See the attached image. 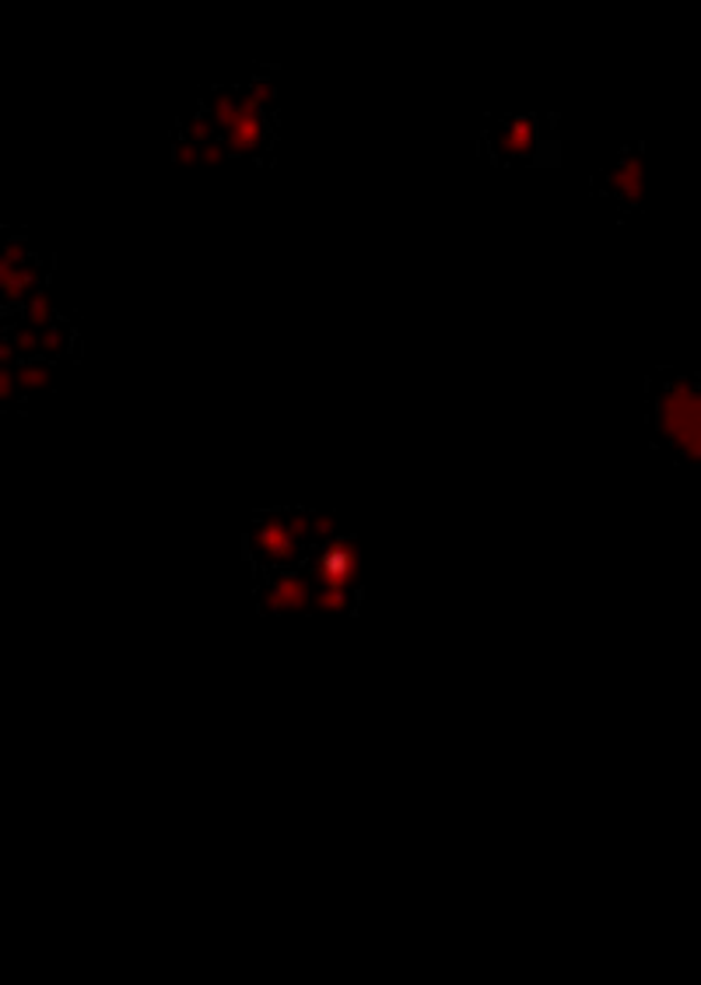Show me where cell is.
Returning a JSON list of instances; mask_svg holds the SVG:
<instances>
[{"label": "cell", "instance_id": "14", "mask_svg": "<svg viewBox=\"0 0 701 985\" xmlns=\"http://www.w3.org/2000/svg\"><path fill=\"white\" fill-rule=\"evenodd\" d=\"M285 526H288L292 541H295L298 547H309V544H312V533H309V512H306V509H292V512H285Z\"/></svg>", "mask_w": 701, "mask_h": 985}, {"label": "cell", "instance_id": "20", "mask_svg": "<svg viewBox=\"0 0 701 985\" xmlns=\"http://www.w3.org/2000/svg\"><path fill=\"white\" fill-rule=\"evenodd\" d=\"M4 347H8V330L0 327V351H4Z\"/></svg>", "mask_w": 701, "mask_h": 985}, {"label": "cell", "instance_id": "9", "mask_svg": "<svg viewBox=\"0 0 701 985\" xmlns=\"http://www.w3.org/2000/svg\"><path fill=\"white\" fill-rule=\"evenodd\" d=\"M71 327L67 323H60V320H54L49 327H43L39 330V358H60V355H67V351H71Z\"/></svg>", "mask_w": 701, "mask_h": 985}, {"label": "cell", "instance_id": "3", "mask_svg": "<svg viewBox=\"0 0 701 985\" xmlns=\"http://www.w3.org/2000/svg\"><path fill=\"white\" fill-rule=\"evenodd\" d=\"M260 607L285 614V610H312V579L306 572H271L260 586Z\"/></svg>", "mask_w": 701, "mask_h": 985}, {"label": "cell", "instance_id": "1", "mask_svg": "<svg viewBox=\"0 0 701 985\" xmlns=\"http://www.w3.org/2000/svg\"><path fill=\"white\" fill-rule=\"evenodd\" d=\"M653 422L660 439L680 460L698 463L701 456V393L688 376H666L653 400Z\"/></svg>", "mask_w": 701, "mask_h": 985}, {"label": "cell", "instance_id": "12", "mask_svg": "<svg viewBox=\"0 0 701 985\" xmlns=\"http://www.w3.org/2000/svg\"><path fill=\"white\" fill-rule=\"evenodd\" d=\"M8 344H11L14 358H19V361L39 358V330H32V327H25V323L8 330Z\"/></svg>", "mask_w": 701, "mask_h": 985}, {"label": "cell", "instance_id": "7", "mask_svg": "<svg viewBox=\"0 0 701 985\" xmlns=\"http://www.w3.org/2000/svg\"><path fill=\"white\" fill-rule=\"evenodd\" d=\"M645 190V169L639 155H625L621 162L607 173V193L617 197L621 204H639Z\"/></svg>", "mask_w": 701, "mask_h": 985}, {"label": "cell", "instance_id": "15", "mask_svg": "<svg viewBox=\"0 0 701 985\" xmlns=\"http://www.w3.org/2000/svg\"><path fill=\"white\" fill-rule=\"evenodd\" d=\"M246 95L253 98V103L266 112V106H274V98H277V88H274V81L271 78H253L249 81V88H246Z\"/></svg>", "mask_w": 701, "mask_h": 985}, {"label": "cell", "instance_id": "5", "mask_svg": "<svg viewBox=\"0 0 701 985\" xmlns=\"http://www.w3.org/2000/svg\"><path fill=\"white\" fill-rule=\"evenodd\" d=\"M495 155L498 158H530L533 152H537L540 144V130H537V120L533 116H515V120H506L502 127L495 130Z\"/></svg>", "mask_w": 701, "mask_h": 985}, {"label": "cell", "instance_id": "10", "mask_svg": "<svg viewBox=\"0 0 701 985\" xmlns=\"http://www.w3.org/2000/svg\"><path fill=\"white\" fill-rule=\"evenodd\" d=\"M54 320H57V306H54V298H49L46 288H39L36 295L25 298V327L43 330V327H49Z\"/></svg>", "mask_w": 701, "mask_h": 985}, {"label": "cell", "instance_id": "6", "mask_svg": "<svg viewBox=\"0 0 701 985\" xmlns=\"http://www.w3.org/2000/svg\"><path fill=\"white\" fill-rule=\"evenodd\" d=\"M43 288V271L36 260L28 263H11L8 257H0V302H25L28 295H36Z\"/></svg>", "mask_w": 701, "mask_h": 985}, {"label": "cell", "instance_id": "17", "mask_svg": "<svg viewBox=\"0 0 701 985\" xmlns=\"http://www.w3.org/2000/svg\"><path fill=\"white\" fill-rule=\"evenodd\" d=\"M19 396V382H14V369H0V407H11Z\"/></svg>", "mask_w": 701, "mask_h": 985}, {"label": "cell", "instance_id": "4", "mask_svg": "<svg viewBox=\"0 0 701 985\" xmlns=\"http://www.w3.org/2000/svg\"><path fill=\"white\" fill-rule=\"evenodd\" d=\"M222 138H225L222 141L225 152H236V155H253L257 147L263 144V138H266V112L246 92H239V109L225 123Z\"/></svg>", "mask_w": 701, "mask_h": 985}, {"label": "cell", "instance_id": "2", "mask_svg": "<svg viewBox=\"0 0 701 985\" xmlns=\"http://www.w3.org/2000/svg\"><path fill=\"white\" fill-rule=\"evenodd\" d=\"M249 555L266 572H292L306 561L309 550L292 541V533L285 526V512H271V515H260L253 530H249Z\"/></svg>", "mask_w": 701, "mask_h": 985}, {"label": "cell", "instance_id": "18", "mask_svg": "<svg viewBox=\"0 0 701 985\" xmlns=\"http://www.w3.org/2000/svg\"><path fill=\"white\" fill-rule=\"evenodd\" d=\"M173 158L176 162H182V165H200V144H193V141H176V147H173Z\"/></svg>", "mask_w": 701, "mask_h": 985}, {"label": "cell", "instance_id": "13", "mask_svg": "<svg viewBox=\"0 0 701 985\" xmlns=\"http://www.w3.org/2000/svg\"><path fill=\"white\" fill-rule=\"evenodd\" d=\"M309 533H312V544L337 541V520H333V515H326V512H309Z\"/></svg>", "mask_w": 701, "mask_h": 985}, {"label": "cell", "instance_id": "8", "mask_svg": "<svg viewBox=\"0 0 701 985\" xmlns=\"http://www.w3.org/2000/svg\"><path fill=\"white\" fill-rule=\"evenodd\" d=\"M14 382H19V393H43L54 387V361L32 358L14 365Z\"/></svg>", "mask_w": 701, "mask_h": 985}, {"label": "cell", "instance_id": "19", "mask_svg": "<svg viewBox=\"0 0 701 985\" xmlns=\"http://www.w3.org/2000/svg\"><path fill=\"white\" fill-rule=\"evenodd\" d=\"M225 158H228V152H225L222 138H214V141H207L204 147H200V162L204 165H222Z\"/></svg>", "mask_w": 701, "mask_h": 985}, {"label": "cell", "instance_id": "11", "mask_svg": "<svg viewBox=\"0 0 701 985\" xmlns=\"http://www.w3.org/2000/svg\"><path fill=\"white\" fill-rule=\"evenodd\" d=\"M236 109H239V92H231V88H218L211 98H207V120L214 123V130H225V123L231 120V116H236Z\"/></svg>", "mask_w": 701, "mask_h": 985}, {"label": "cell", "instance_id": "16", "mask_svg": "<svg viewBox=\"0 0 701 985\" xmlns=\"http://www.w3.org/2000/svg\"><path fill=\"white\" fill-rule=\"evenodd\" d=\"M182 138H187V141H193V144H200V147H204L207 141H214V138H218V130H214V123L207 120V116H204V112H200V116H193V120H190V127H187V133H182Z\"/></svg>", "mask_w": 701, "mask_h": 985}]
</instances>
